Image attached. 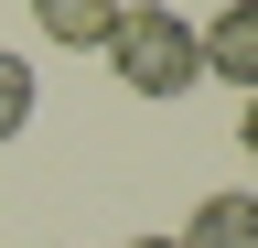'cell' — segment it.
Returning a JSON list of instances; mask_svg holds the SVG:
<instances>
[{
    "mask_svg": "<svg viewBox=\"0 0 258 248\" xmlns=\"http://www.w3.org/2000/svg\"><path fill=\"white\" fill-rule=\"evenodd\" d=\"M108 65L129 97H183L194 76H205V54H194V22L172 11V0H118L108 22Z\"/></svg>",
    "mask_w": 258,
    "mask_h": 248,
    "instance_id": "obj_1",
    "label": "cell"
},
{
    "mask_svg": "<svg viewBox=\"0 0 258 248\" xmlns=\"http://www.w3.org/2000/svg\"><path fill=\"white\" fill-rule=\"evenodd\" d=\"M194 54H205V76H226V86L258 97V0H226L205 33H194Z\"/></svg>",
    "mask_w": 258,
    "mask_h": 248,
    "instance_id": "obj_2",
    "label": "cell"
},
{
    "mask_svg": "<svg viewBox=\"0 0 258 248\" xmlns=\"http://www.w3.org/2000/svg\"><path fill=\"white\" fill-rule=\"evenodd\" d=\"M237 140H247V162H258V97H247V119H237Z\"/></svg>",
    "mask_w": 258,
    "mask_h": 248,
    "instance_id": "obj_6",
    "label": "cell"
},
{
    "mask_svg": "<svg viewBox=\"0 0 258 248\" xmlns=\"http://www.w3.org/2000/svg\"><path fill=\"white\" fill-rule=\"evenodd\" d=\"M32 22H43V43H108V22H118V0H32Z\"/></svg>",
    "mask_w": 258,
    "mask_h": 248,
    "instance_id": "obj_4",
    "label": "cell"
},
{
    "mask_svg": "<svg viewBox=\"0 0 258 248\" xmlns=\"http://www.w3.org/2000/svg\"><path fill=\"white\" fill-rule=\"evenodd\" d=\"M129 248H172V237H129Z\"/></svg>",
    "mask_w": 258,
    "mask_h": 248,
    "instance_id": "obj_7",
    "label": "cell"
},
{
    "mask_svg": "<svg viewBox=\"0 0 258 248\" xmlns=\"http://www.w3.org/2000/svg\"><path fill=\"white\" fill-rule=\"evenodd\" d=\"M32 97H43V86H32V65H22V54H0V140L32 130Z\"/></svg>",
    "mask_w": 258,
    "mask_h": 248,
    "instance_id": "obj_5",
    "label": "cell"
},
{
    "mask_svg": "<svg viewBox=\"0 0 258 248\" xmlns=\"http://www.w3.org/2000/svg\"><path fill=\"white\" fill-rule=\"evenodd\" d=\"M172 248H258V194H205Z\"/></svg>",
    "mask_w": 258,
    "mask_h": 248,
    "instance_id": "obj_3",
    "label": "cell"
}]
</instances>
